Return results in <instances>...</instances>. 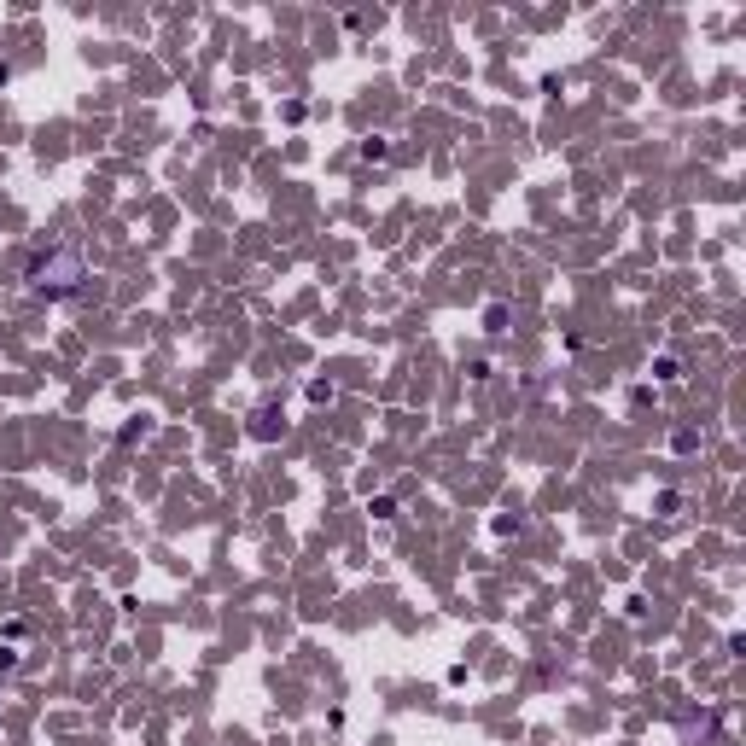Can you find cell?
Here are the masks:
<instances>
[{
  "instance_id": "obj_1",
  "label": "cell",
  "mask_w": 746,
  "mask_h": 746,
  "mask_svg": "<svg viewBox=\"0 0 746 746\" xmlns=\"http://www.w3.org/2000/svg\"><path fill=\"white\" fill-rule=\"evenodd\" d=\"M82 280H88V257H82L76 245H53V251H41V257L30 263V286L47 292V298L82 292Z\"/></svg>"
}]
</instances>
